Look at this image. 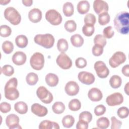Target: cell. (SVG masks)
Segmentation results:
<instances>
[{
    "mask_svg": "<svg viewBox=\"0 0 129 129\" xmlns=\"http://www.w3.org/2000/svg\"><path fill=\"white\" fill-rule=\"evenodd\" d=\"M115 30L119 33L126 35L129 31V14L127 12L122 11L116 14L114 21Z\"/></svg>",
    "mask_w": 129,
    "mask_h": 129,
    "instance_id": "1",
    "label": "cell"
},
{
    "mask_svg": "<svg viewBox=\"0 0 129 129\" xmlns=\"http://www.w3.org/2000/svg\"><path fill=\"white\" fill-rule=\"evenodd\" d=\"M18 80L16 78H11L6 84L4 88L5 96L10 100H15L19 97V92L17 89Z\"/></svg>",
    "mask_w": 129,
    "mask_h": 129,
    "instance_id": "2",
    "label": "cell"
},
{
    "mask_svg": "<svg viewBox=\"0 0 129 129\" xmlns=\"http://www.w3.org/2000/svg\"><path fill=\"white\" fill-rule=\"evenodd\" d=\"M34 40L37 44L47 49L51 48L53 46L55 41L53 35L49 33L37 34L34 37Z\"/></svg>",
    "mask_w": 129,
    "mask_h": 129,
    "instance_id": "3",
    "label": "cell"
},
{
    "mask_svg": "<svg viewBox=\"0 0 129 129\" xmlns=\"http://www.w3.org/2000/svg\"><path fill=\"white\" fill-rule=\"evenodd\" d=\"M4 15L5 19L13 25H17L21 22V15L14 7H9L7 8L4 11Z\"/></svg>",
    "mask_w": 129,
    "mask_h": 129,
    "instance_id": "4",
    "label": "cell"
},
{
    "mask_svg": "<svg viewBox=\"0 0 129 129\" xmlns=\"http://www.w3.org/2000/svg\"><path fill=\"white\" fill-rule=\"evenodd\" d=\"M31 67L35 70H41L44 67V57L40 52H35L30 59Z\"/></svg>",
    "mask_w": 129,
    "mask_h": 129,
    "instance_id": "5",
    "label": "cell"
},
{
    "mask_svg": "<svg viewBox=\"0 0 129 129\" xmlns=\"http://www.w3.org/2000/svg\"><path fill=\"white\" fill-rule=\"evenodd\" d=\"M45 19L51 25L54 26L60 24L62 20L60 14L54 9L49 10L46 12Z\"/></svg>",
    "mask_w": 129,
    "mask_h": 129,
    "instance_id": "6",
    "label": "cell"
},
{
    "mask_svg": "<svg viewBox=\"0 0 129 129\" xmlns=\"http://www.w3.org/2000/svg\"><path fill=\"white\" fill-rule=\"evenodd\" d=\"M38 98L44 103L49 104L53 100V95L47 88L44 86H40L36 91Z\"/></svg>",
    "mask_w": 129,
    "mask_h": 129,
    "instance_id": "7",
    "label": "cell"
},
{
    "mask_svg": "<svg viewBox=\"0 0 129 129\" xmlns=\"http://www.w3.org/2000/svg\"><path fill=\"white\" fill-rule=\"evenodd\" d=\"M126 59V55L123 52L116 51L109 58V63L111 68H115L124 62Z\"/></svg>",
    "mask_w": 129,
    "mask_h": 129,
    "instance_id": "8",
    "label": "cell"
},
{
    "mask_svg": "<svg viewBox=\"0 0 129 129\" xmlns=\"http://www.w3.org/2000/svg\"><path fill=\"white\" fill-rule=\"evenodd\" d=\"M94 68L97 75L100 78H106L109 74V69L102 61H96L94 65Z\"/></svg>",
    "mask_w": 129,
    "mask_h": 129,
    "instance_id": "9",
    "label": "cell"
},
{
    "mask_svg": "<svg viewBox=\"0 0 129 129\" xmlns=\"http://www.w3.org/2000/svg\"><path fill=\"white\" fill-rule=\"evenodd\" d=\"M57 64L62 69L68 70L72 66V61L65 53H60L56 59Z\"/></svg>",
    "mask_w": 129,
    "mask_h": 129,
    "instance_id": "10",
    "label": "cell"
},
{
    "mask_svg": "<svg viewBox=\"0 0 129 129\" xmlns=\"http://www.w3.org/2000/svg\"><path fill=\"white\" fill-rule=\"evenodd\" d=\"M123 101V95L119 92H115L108 96L106 102L110 106H114L121 104Z\"/></svg>",
    "mask_w": 129,
    "mask_h": 129,
    "instance_id": "11",
    "label": "cell"
},
{
    "mask_svg": "<svg viewBox=\"0 0 129 129\" xmlns=\"http://www.w3.org/2000/svg\"><path fill=\"white\" fill-rule=\"evenodd\" d=\"M78 78L82 83L87 85L93 84L95 80V76L93 74L86 71L80 72L78 74Z\"/></svg>",
    "mask_w": 129,
    "mask_h": 129,
    "instance_id": "12",
    "label": "cell"
},
{
    "mask_svg": "<svg viewBox=\"0 0 129 129\" xmlns=\"http://www.w3.org/2000/svg\"><path fill=\"white\" fill-rule=\"evenodd\" d=\"M19 117L15 114H10L6 118V125L10 129L22 128L19 125Z\"/></svg>",
    "mask_w": 129,
    "mask_h": 129,
    "instance_id": "13",
    "label": "cell"
},
{
    "mask_svg": "<svg viewBox=\"0 0 129 129\" xmlns=\"http://www.w3.org/2000/svg\"><path fill=\"white\" fill-rule=\"evenodd\" d=\"M93 9L98 15L103 13H107L108 11V4L103 0H95L93 2Z\"/></svg>",
    "mask_w": 129,
    "mask_h": 129,
    "instance_id": "14",
    "label": "cell"
},
{
    "mask_svg": "<svg viewBox=\"0 0 129 129\" xmlns=\"http://www.w3.org/2000/svg\"><path fill=\"white\" fill-rule=\"evenodd\" d=\"M64 90L68 95L72 96L76 95L79 93L80 87L77 82L71 81L66 84Z\"/></svg>",
    "mask_w": 129,
    "mask_h": 129,
    "instance_id": "15",
    "label": "cell"
},
{
    "mask_svg": "<svg viewBox=\"0 0 129 129\" xmlns=\"http://www.w3.org/2000/svg\"><path fill=\"white\" fill-rule=\"evenodd\" d=\"M31 110L33 114L39 117H43L48 113V110L46 107L37 103L32 105Z\"/></svg>",
    "mask_w": 129,
    "mask_h": 129,
    "instance_id": "16",
    "label": "cell"
},
{
    "mask_svg": "<svg viewBox=\"0 0 129 129\" xmlns=\"http://www.w3.org/2000/svg\"><path fill=\"white\" fill-rule=\"evenodd\" d=\"M88 97L93 102L100 101L103 97V94L100 89L97 88H92L88 92Z\"/></svg>",
    "mask_w": 129,
    "mask_h": 129,
    "instance_id": "17",
    "label": "cell"
},
{
    "mask_svg": "<svg viewBox=\"0 0 129 129\" xmlns=\"http://www.w3.org/2000/svg\"><path fill=\"white\" fill-rule=\"evenodd\" d=\"M27 59L26 54L23 51H17L12 56V60L14 64L17 66L24 64Z\"/></svg>",
    "mask_w": 129,
    "mask_h": 129,
    "instance_id": "18",
    "label": "cell"
},
{
    "mask_svg": "<svg viewBox=\"0 0 129 129\" xmlns=\"http://www.w3.org/2000/svg\"><path fill=\"white\" fill-rule=\"evenodd\" d=\"M42 12L37 8H33L31 9L28 13V18L29 20L32 23L39 22L42 19Z\"/></svg>",
    "mask_w": 129,
    "mask_h": 129,
    "instance_id": "19",
    "label": "cell"
},
{
    "mask_svg": "<svg viewBox=\"0 0 129 129\" xmlns=\"http://www.w3.org/2000/svg\"><path fill=\"white\" fill-rule=\"evenodd\" d=\"M39 129H59V126L57 122L48 120L41 121L39 125Z\"/></svg>",
    "mask_w": 129,
    "mask_h": 129,
    "instance_id": "20",
    "label": "cell"
},
{
    "mask_svg": "<svg viewBox=\"0 0 129 129\" xmlns=\"http://www.w3.org/2000/svg\"><path fill=\"white\" fill-rule=\"evenodd\" d=\"M45 80L49 86L53 87L58 84L59 79L56 75L53 73H48L46 75Z\"/></svg>",
    "mask_w": 129,
    "mask_h": 129,
    "instance_id": "21",
    "label": "cell"
},
{
    "mask_svg": "<svg viewBox=\"0 0 129 129\" xmlns=\"http://www.w3.org/2000/svg\"><path fill=\"white\" fill-rule=\"evenodd\" d=\"M90 3L87 1H81L77 5V11L79 14L83 15L88 12L90 10Z\"/></svg>",
    "mask_w": 129,
    "mask_h": 129,
    "instance_id": "22",
    "label": "cell"
},
{
    "mask_svg": "<svg viewBox=\"0 0 129 129\" xmlns=\"http://www.w3.org/2000/svg\"><path fill=\"white\" fill-rule=\"evenodd\" d=\"M72 44L76 47H80L84 44V38L79 34H75L72 35L70 38Z\"/></svg>",
    "mask_w": 129,
    "mask_h": 129,
    "instance_id": "23",
    "label": "cell"
},
{
    "mask_svg": "<svg viewBox=\"0 0 129 129\" xmlns=\"http://www.w3.org/2000/svg\"><path fill=\"white\" fill-rule=\"evenodd\" d=\"M15 110L19 114H24L28 111V106L27 104L23 101H19L14 105Z\"/></svg>",
    "mask_w": 129,
    "mask_h": 129,
    "instance_id": "24",
    "label": "cell"
},
{
    "mask_svg": "<svg viewBox=\"0 0 129 129\" xmlns=\"http://www.w3.org/2000/svg\"><path fill=\"white\" fill-rule=\"evenodd\" d=\"M15 43L18 47L23 48L27 46L28 43V40L25 35H19L15 38Z\"/></svg>",
    "mask_w": 129,
    "mask_h": 129,
    "instance_id": "25",
    "label": "cell"
},
{
    "mask_svg": "<svg viewBox=\"0 0 129 129\" xmlns=\"http://www.w3.org/2000/svg\"><path fill=\"white\" fill-rule=\"evenodd\" d=\"M62 11L65 16H72L74 14V8L73 4L69 2L65 3L62 7Z\"/></svg>",
    "mask_w": 129,
    "mask_h": 129,
    "instance_id": "26",
    "label": "cell"
},
{
    "mask_svg": "<svg viewBox=\"0 0 129 129\" xmlns=\"http://www.w3.org/2000/svg\"><path fill=\"white\" fill-rule=\"evenodd\" d=\"M121 78H120V77L116 75L112 76L109 80L110 85L113 89H117L120 87L121 85Z\"/></svg>",
    "mask_w": 129,
    "mask_h": 129,
    "instance_id": "27",
    "label": "cell"
},
{
    "mask_svg": "<svg viewBox=\"0 0 129 129\" xmlns=\"http://www.w3.org/2000/svg\"><path fill=\"white\" fill-rule=\"evenodd\" d=\"M75 118L71 115H67L62 119V124L64 127L70 128L75 123Z\"/></svg>",
    "mask_w": 129,
    "mask_h": 129,
    "instance_id": "28",
    "label": "cell"
},
{
    "mask_svg": "<svg viewBox=\"0 0 129 129\" xmlns=\"http://www.w3.org/2000/svg\"><path fill=\"white\" fill-rule=\"evenodd\" d=\"M26 81L28 85L30 86L35 85L38 81V75L33 72L29 73L26 77Z\"/></svg>",
    "mask_w": 129,
    "mask_h": 129,
    "instance_id": "29",
    "label": "cell"
},
{
    "mask_svg": "<svg viewBox=\"0 0 129 129\" xmlns=\"http://www.w3.org/2000/svg\"><path fill=\"white\" fill-rule=\"evenodd\" d=\"M52 110L55 114H61L65 110V105L62 102H55L52 106Z\"/></svg>",
    "mask_w": 129,
    "mask_h": 129,
    "instance_id": "30",
    "label": "cell"
},
{
    "mask_svg": "<svg viewBox=\"0 0 129 129\" xmlns=\"http://www.w3.org/2000/svg\"><path fill=\"white\" fill-rule=\"evenodd\" d=\"M110 124L109 119L106 117H101L96 121V125L99 128L106 129L108 127Z\"/></svg>",
    "mask_w": 129,
    "mask_h": 129,
    "instance_id": "31",
    "label": "cell"
},
{
    "mask_svg": "<svg viewBox=\"0 0 129 129\" xmlns=\"http://www.w3.org/2000/svg\"><path fill=\"white\" fill-rule=\"evenodd\" d=\"M57 48L59 51L61 53H64L69 48V44L66 39L64 38L59 39L57 42Z\"/></svg>",
    "mask_w": 129,
    "mask_h": 129,
    "instance_id": "32",
    "label": "cell"
},
{
    "mask_svg": "<svg viewBox=\"0 0 129 129\" xmlns=\"http://www.w3.org/2000/svg\"><path fill=\"white\" fill-rule=\"evenodd\" d=\"M69 109L73 111H76L79 110L81 107V103L80 100L78 99H72L69 103Z\"/></svg>",
    "mask_w": 129,
    "mask_h": 129,
    "instance_id": "33",
    "label": "cell"
},
{
    "mask_svg": "<svg viewBox=\"0 0 129 129\" xmlns=\"http://www.w3.org/2000/svg\"><path fill=\"white\" fill-rule=\"evenodd\" d=\"M95 28L94 25L85 24L82 28V32L86 36H91L94 33Z\"/></svg>",
    "mask_w": 129,
    "mask_h": 129,
    "instance_id": "34",
    "label": "cell"
},
{
    "mask_svg": "<svg viewBox=\"0 0 129 129\" xmlns=\"http://www.w3.org/2000/svg\"><path fill=\"white\" fill-rule=\"evenodd\" d=\"M110 19V15L108 13H103L98 16V22L102 26L107 24L109 22Z\"/></svg>",
    "mask_w": 129,
    "mask_h": 129,
    "instance_id": "35",
    "label": "cell"
},
{
    "mask_svg": "<svg viewBox=\"0 0 129 129\" xmlns=\"http://www.w3.org/2000/svg\"><path fill=\"white\" fill-rule=\"evenodd\" d=\"M64 27L68 32L72 33L76 31L77 29V24L75 21L73 20H69L65 22Z\"/></svg>",
    "mask_w": 129,
    "mask_h": 129,
    "instance_id": "36",
    "label": "cell"
},
{
    "mask_svg": "<svg viewBox=\"0 0 129 129\" xmlns=\"http://www.w3.org/2000/svg\"><path fill=\"white\" fill-rule=\"evenodd\" d=\"M2 49L6 54H10L14 50V45L10 41H5L2 44Z\"/></svg>",
    "mask_w": 129,
    "mask_h": 129,
    "instance_id": "37",
    "label": "cell"
},
{
    "mask_svg": "<svg viewBox=\"0 0 129 129\" xmlns=\"http://www.w3.org/2000/svg\"><path fill=\"white\" fill-rule=\"evenodd\" d=\"M1 73L6 76L10 77L14 74V69L11 65L6 64L1 68Z\"/></svg>",
    "mask_w": 129,
    "mask_h": 129,
    "instance_id": "38",
    "label": "cell"
},
{
    "mask_svg": "<svg viewBox=\"0 0 129 129\" xmlns=\"http://www.w3.org/2000/svg\"><path fill=\"white\" fill-rule=\"evenodd\" d=\"M12 33V29L8 25H3L0 27V34L3 37H9Z\"/></svg>",
    "mask_w": 129,
    "mask_h": 129,
    "instance_id": "39",
    "label": "cell"
},
{
    "mask_svg": "<svg viewBox=\"0 0 129 129\" xmlns=\"http://www.w3.org/2000/svg\"><path fill=\"white\" fill-rule=\"evenodd\" d=\"M79 118V119L84 120L89 123L92 119V115L90 112L84 111L80 113Z\"/></svg>",
    "mask_w": 129,
    "mask_h": 129,
    "instance_id": "40",
    "label": "cell"
},
{
    "mask_svg": "<svg viewBox=\"0 0 129 129\" xmlns=\"http://www.w3.org/2000/svg\"><path fill=\"white\" fill-rule=\"evenodd\" d=\"M94 43L95 44H98L102 46L103 47L105 46L106 44V39L101 34L96 35L94 38Z\"/></svg>",
    "mask_w": 129,
    "mask_h": 129,
    "instance_id": "41",
    "label": "cell"
},
{
    "mask_svg": "<svg viewBox=\"0 0 129 129\" xmlns=\"http://www.w3.org/2000/svg\"><path fill=\"white\" fill-rule=\"evenodd\" d=\"M117 115L120 118H125L127 117L129 114V110L127 107L125 106H122L119 107L117 111Z\"/></svg>",
    "mask_w": 129,
    "mask_h": 129,
    "instance_id": "42",
    "label": "cell"
},
{
    "mask_svg": "<svg viewBox=\"0 0 129 129\" xmlns=\"http://www.w3.org/2000/svg\"><path fill=\"white\" fill-rule=\"evenodd\" d=\"M84 22L85 24H90L94 25L96 22V17L92 13L87 14L84 17Z\"/></svg>",
    "mask_w": 129,
    "mask_h": 129,
    "instance_id": "43",
    "label": "cell"
},
{
    "mask_svg": "<svg viewBox=\"0 0 129 129\" xmlns=\"http://www.w3.org/2000/svg\"><path fill=\"white\" fill-rule=\"evenodd\" d=\"M103 36L105 38L109 39L112 38L114 34V32L113 30H112V26H109L104 28L103 30Z\"/></svg>",
    "mask_w": 129,
    "mask_h": 129,
    "instance_id": "44",
    "label": "cell"
},
{
    "mask_svg": "<svg viewBox=\"0 0 129 129\" xmlns=\"http://www.w3.org/2000/svg\"><path fill=\"white\" fill-rule=\"evenodd\" d=\"M92 52L94 56H100L103 53V47L100 45L94 44V45L92 47Z\"/></svg>",
    "mask_w": 129,
    "mask_h": 129,
    "instance_id": "45",
    "label": "cell"
},
{
    "mask_svg": "<svg viewBox=\"0 0 129 129\" xmlns=\"http://www.w3.org/2000/svg\"><path fill=\"white\" fill-rule=\"evenodd\" d=\"M106 107L102 104H99L97 105L94 110V112L95 114L97 116H101L104 114L106 112Z\"/></svg>",
    "mask_w": 129,
    "mask_h": 129,
    "instance_id": "46",
    "label": "cell"
},
{
    "mask_svg": "<svg viewBox=\"0 0 129 129\" xmlns=\"http://www.w3.org/2000/svg\"><path fill=\"white\" fill-rule=\"evenodd\" d=\"M111 129H119L120 128L122 125V122L117 119L115 116H112L111 117Z\"/></svg>",
    "mask_w": 129,
    "mask_h": 129,
    "instance_id": "47",
    "label": "cell"
},
{
    "mask_svg": "<svg viewBox=\"0 0 129 129\" xmlns=\"http://www.w3.org/2000/svg\"><path fill=\"white\" fill-rule=\"evenodd\" d=\"M87 64V60L83 57H80L77 58L75 60L76 66L79 69H83L85 68Z\"/></svg>",
    "mask_w": 129,
    "mask_h": 129,
    "instance_id": "48",
    "label": "cell"
},
{
    "mask_svg": "<svg viewBox=\"0 0 129 129\" xmlns=\"http://www.w3.org/2000/svg\"><path fill=\"white\" fill-rule=\"evenodd\" d=\"M11 105L7 102H3L0 104V110L4 113H7L10 111Z\"/></svg>",
    "mask_w": 129,
    "mask_h": 129,
    "instance_id": "49",
    "label": "cell"
},
{
    "mask_svg": "<svg viewBox=\"0 0 129 129\" xmlns=\"http://www.w3.org/2000/svg\"><path fill=\"white\" fill-rule=\"evenodd\" d=\"M76 127L77 129H87L88 127V123L84 120L79 119L77 123Z\"/></svg>",
    "mask_w": 129,
    "mask_h": 129,
    "instance_id": "50",
    "label": "cell"
},
{
    "mask_svg": "<svg viewBox=\"0 0 129 129\" xmlns=\"http://www.w3.org/2000/svg\"><path fill=\"white\" fill-rule=\"evenodd\" d=\"M122 73L123 75L126 77H128L129 76V66L128 64L124 66L121 70Z\"/></svg>",
    "mask_w": 129,
    "mask_h": 129,
    "instance_id": "51",
    "label": "cell"
},
{
    "mask_svg": "<svg viewBox=\"0 0 129 129\" xmlns=\"http://www.w3.org/2000/svg\"><path fill=\"white\" fill-rule=\"evenodd\" d=\"M22 3L24 5H25L26 7H30L32 5L33 1L32 0H23Z\"/></svg>",
    "mask_w": 129,
    "mask_h": 129,
    "instance_id": "52",
    "label": "cell"
},
{
    "mask_svg": "<svg viewBox=\"0 0 129 129\" xmlns=\"http://www.w3.org/2000/svg\"><path fill=\"white\" fill-rule=\"evenodd\" d=\"M11 2V1L10 0H1L0 1V4L2 5H7L8 3H9Z\"/></svg>",
    "mask_w": 129,
    "mask_h": 129,
    "instance_id": "53",
    "label": "cell"
},
{
    "mask_svg": "<svg viewBox=\"0 0 129 129\" xmlns=\"http://www.w3.org/2000/svg\"><path fill=\"white\" fill-rule=\"evenodd\" d=\"M128 84H129V83L127 82L125 86H124V91L125 92V93L127 95H128Z\"/></svg>",
    "mask_w": 129,
    "mask_h": 129,
    "instance_id": "54",
    "label": "cell"
}]
</instances>
